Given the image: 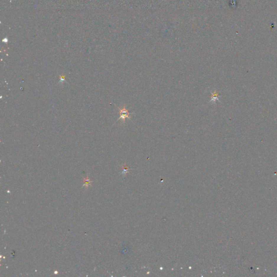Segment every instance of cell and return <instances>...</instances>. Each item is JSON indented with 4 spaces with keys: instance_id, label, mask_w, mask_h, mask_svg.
Masks as SVG:
<instances>
[{
    "instance_id": "obj_4",
    "label": "cell",
    "mask_w": 277,
    "mask_h": 277,
    "mask_svg": "<svg viewBox=\"0 0 277 277\" xmlns=\"http://www.w3.org/2000/svg\"><path fill=\"white\" fill-rule=\"evenodd\" d=\"M84 182H85V184L84 185V186H86V187H88V186L90 185V184H91V181H90V180L88 178V177H87V178L84 180Z\"/></svg>"
},
{
    "instance_id": "obj_2",
    "label": "cell",
    "mask_w": 277,
    "mask_h": 277,
    "mask_svg": "<svg viewBox=\"0 0 277 277\" xmlns=\"http://www.w3.org/2000/svg\"><path fill=\"white\" fill-rule=\"evenodd\" d=\"M211 93L212 94V97H211V99L209 101V103L215 104L216 101H219L220 102L219 100V94L218 93L216 90L214 92H211Z\"/></svg>"
},
{
    "instance_id": "obj_3",
    "label": "cell",
    "mask_w": 277,
    "mask_h": 277,
    "mask_svg": "<svg viewBox=\"0 0 277 277\" xmlns=\"http://www.w3.org/2000/svg\"><path fill=\"white\" fill-rule=\"evenodd\" d=\"M66 81V80H65V76L62 74L61 75H60V81L58 82V84H62L63 82H65Z\"/></svg>"
},
{
    "instance_id": "obj_1",
    "label": "cell",
    "mask_w": 277,
    "mask_h": 277,
    "mask_svg": "<svg viewBox=\"0 0 277 277\" xmlns=\"http://www.w3.org/2000/svg\"><path fill=\"white\" fill-rule=\"evenodd\" d=\"M118 108L119 110V113L120 114V116L118 120V121H119V120H121L123 123H124L125 122L126 119H131L132 116L131 115L133 114V113H129L128 110L126 109L125 106H123L122 109L120 108L119 107H118Z\"/></svg>"
}]
</instances>
